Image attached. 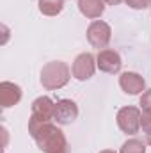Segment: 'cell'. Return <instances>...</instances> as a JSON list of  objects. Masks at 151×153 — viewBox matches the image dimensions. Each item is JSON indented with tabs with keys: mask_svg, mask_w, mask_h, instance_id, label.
I'll return each mask as SVG.
<instances>
[{
	"mask_svg": "<svg viewBox=\"0 0 151 153\" xmlns=\"http://www.w3.org/2000/svg\"><path fill=\"white\" fill-rule=\"evenodd\" d=\"M119 153H146V144L141 139H128L121 146Z\"/></svg>",
	"mask_w": 151,
	"mask_h": 153,
	"instance_id": "obj_13",
	"label": "cell"
},
{
	"mask_svg": "<svg viewBox=\"0 0 151 153\" xmlns=\"http://www.w3.org/2000/svg\"><path fill=\"white\" fill-rule=\"evenodd\" d=\"M124 2L132 9H148L151 5V0H124Z\"/></svg>",
	"mask_w": 151,
	"mask_h": 153,
	"instance_id": "obj_15",
	"label": "cell"
},
{
	"mask_svg": "<svg viewBox=\"0 0 151 153\" xmlns=\"http://www.w3.org/2000/svg\"><path fill=\"white\" fill-rule=\"evenodd\" d=\"M71 78V70L62 61H52L41 70V85L46 91H55L64 87Z\"/></svg>",
	"mask_w": 151,
	"mask_h": 153,
	"instance_id": "obj_2",
	"label": "cell"
},
{
	"mask_svg": "<svg viewBox=\"0 0 151 153\" xmlns=\"http://www.w3.org/2000/svg\"><path fill=\"white\" fill-rule=\"evenodd\" d=\"M141 128L144 134H151V109H142L141 114Z\"/></svg>",
	"mask_w": 151,
	"mask_h": 153,
	"instance_id": "obj_14",
	"label": "cell"
},
{
	"mask_svg": "<svg viewBox=\"0 0 151 153\" xmlns=\"http://www.w3.org/2000/svg\"><path fill=\"white\" fill-rule=\"evenodd\" d=\"M78 11L85 18L96 20L105 13V2L103 0H78Z\"/></svg>",
	"mask_w": 151,
	"mask_h": 153,
	"instance_id": "obj_11",
	"label": "cell"
},
{
	"mask_svg": "<svg viewBox=\"0 0 151 153\" xmlns=\"http://www.w3.org/2000/svg\"><path fill=\"white\" fill-rule=\"evenodd\" d=\"M119 87L123 89V93L135 96V94H142L146 91V80L142 75L135 73V71H124L119 76Z\"/></svg>",
	"mask_w": 151,
	"mask_h": 153,
	"instance_id": "obj_9",
	"label": "cell"
},
{
	"mask_svg": "<svg viewBox=\"0 0 151 153\" xmlns=\"http://www.w3.org/2000/svg\"><path fill=\"white\" fill-rule=\"evenodd\" d=\"M96 68H98L96 66V57L89 52H84V53L75 57L73 66H71V75L75 76L76 80L84 82V80H89L94 75Z\"/></svg>",
	"mask_w": 151,
	"mask_h": 153,
	"instance_id": "obj_6",
	"label": "cell"
},
{
	"mask_svg": "<svg viewBox=\"0 0 151 153\" xmlns=\"http://www.w3.org/2000/svg\"><path fill=\"white\" fill-rule=\"evenodd\" d=\"M23 93H21V87L14 82H2L0 84V105L4 109H9L16 103H20Z\"/></svg>",
	"mask_w": 151,
	"mask_h": 153,
	"instance_id": "obj_10",
	"label": "cell"
},
{
	"mask_svg": "<svg viewBox=\"0 0 151 153\" xmlns=\"http://www.w3.org/2000/svg\"><path fill=\"white\" fill-rule=\"evenodd\" d=\"M100 153H115V152H112V150H103V152H100Z\"/></svg>",
	"mask_w": 151,
	"mask_h": 153,
	"instance_id": "obj_19",
	"label": "cell"
},
{
	"mask_svg": "<svg viewBox=\"0 0 151 153\" xmlns=\"http://www.w3.org/2000/svg\"><path fill=\"white\" fill-rule=\"evenodd\" d=\"M78 117V105L73 100H59L55 103V111H53V121H57L59 125H71Z\"/></svg>",
	"mask_w": 151,
	"mask_h": 153,
	"instance_id": "obj_8",
	"label": "cell"
},
{
	"mask_svg": "<svg viewBox=\"0 0 151 153\" xmlns=\"http://www.w3.org/2000/svg\"><path fill=\"white\" fill-rule=\"evenodd\" d=\"M39 13L44 16H57L64 9V0H38Z\"/></svg>",
	"mask_w": 151,
	"mask_h": 153,
	"instance_id": "obj_12",
	"label": "cell"
},
{
	"mask_svg": "<svg viewBox=\"0 0 151 153\" xmlns=\"http://www.w3.org/2000/svg\"><path fill=\"white\" fill-rule=\"evenodd\" d=\"M112 39V29L103 20H94L87 27V41L93 48L105 50Z\"/></svg>",
	"mask_w": 151,
	"mask_h": 153,
	"instance_id": "obj_4",
	"label": "cell"
},
{
	"mask_svg": "<svg viewBox=\"0 0 151 153\" xmlns=\"http://www.w3.org/2000/svg\"><path fill=\"white\" fill-rule=\"evenodd\" d=\"M53 111L55 103L50 96H39L32 102V114L29 117V134L34 132L38 126H41L46 121H53Z\"/></svg>",
	"mask_w": 151,
	"mask_h": 153,
	"instance_id": "obj_3",
	"label": "cell"
},
{
	"mask_svg": "<svg viewBox=\"0 0 151 153\" xmlns=\"http://www.w3.org/2000/svg\"><path fill=\"white\" fill-rule=\"evenodd\" d=\"M103 2H105L107 5H119L123 0H103Z\"/></svg>",
	"mask_w": 151,
	"mask_h": 153,
	"instance_id": "obj_17",
	"label": "cell"
},
{
	"mask_svg": "<svg viewBox=\"0 0 151 153\" xmlns=\"http://www.w3.org/2000/svg\"><path fill=\"white\" fill-rule=\"evenodd\" d=\"M30 137L36 141L38 148L43 153H70L64 132L52 121L43 123L34 132H30Z\"/></svg>",
	"mask_w": 151,
	"mask_h": 153,
	"instance_id": "obj_1",
	"label": "cell"
},
{
	"mask_svg": "<svg viewBox=\"0 0 151 153\" xmlns=\"http://www.w3.org/2000/svg\"><path fill=\"white\" fill-rule=\"evenodd\" d=\"M146 143L151 146V134H146Z\"/></svg>",
	"mask_w": 151,
	"mask_h": 153,
	"instance_id": "obj_18",
	"label": "cell"
},
{
	"mask_svg": "<svg viewBox=\"0 0 151 153\" xmlns=\"http://www.w3.org/2000/svg\"><path fill=\"white\" fill-rule=\"evenodd\" d=\"M96 66L100 71L103 73H109V75H115L121 71V66H123V61H121V55L112 50V48H105V50H100L98 55H96Z\"/></svg>",
	"mask_w": 151,
	"mask_h": 153,
	"instance_id": "obj_7",
	"label": "cell"
},
{
	"mask_svg": "<svg viewBox=\"0 0 151 153\" xmlns=\"http://www.w3.org/2000/svg\"><path fill=\"white\" fill-rule=\"evenodd\" d=\"M141 109L133 107V105H128V107H121L117 111L115 116V121H117V126L123 134L126 135H133L139 132L141 128Z\"/></svg>",
	"mask_w": 151,
	"mask_h": 153,
	"instance_id": "obj_5",
	"label": "cell"
},
{
	"mask_svg": "<svg viewBox=\"0 0 151 153\" xmlns=\"http://www.w3.org/2000/svg\"><path fill=\"white\" fill-rule=\"evenodd\" d=\"M141 107L142 109H151V89H146L141 96Z\"/></svg>",
	"mask_w": 151,
	"mask_h": 153,
	"instance_id": "obj_16",
	"label": "cell"
}]
</instances>
